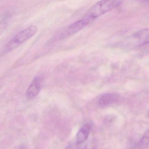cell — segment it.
Instances as JSON below:
<instances>
[{
    "label": "cell",
    "mask_w": 149,
    "mask_h": 149,
    "mask_svg": "<svg viewBox=\"0 0 149 149\" xmlns=\"http://www.w3.org/2000/svg\"><path fill=\"white\" fill-rule=\"evenodd\" d=\"M122 0H101L91 7L84 15L90 23L118 7Z\"/></svg>",
    "instance_id": "obj_1"
},
{
    "label": "cell",
    "mask_w": 149,
    "mask_h": 149,
    "mask_svg": "<svg viewBox=\"0 0 149 149\" xmlns=\"http://www.w3.org/2000/svg\"><path fill=\"white\" fill-rule=\"evenodd\" d=\"M38 28L35 25H31L16 34L3 47L2 54H6L29 40L37 32Z\"/></svg>",
    "instance_id": "obj_2"
},
{
    "label": "cell",
    "mask_w": 149,
    "mask_h": 149,
    "mask_svg": "<svg viewBox=\"0 0 149 149\" xmlns=\"http://www.w3.org/2000/svg\"><path fill=\"white\" fill-rule=\"evenodd\" d=\"M90 24L86 18L84 17H82L78 21L70 24L66 29H65L59 36L58 38L59 39H64L78 33Z\"/></svg>",
    "instance_id": "obj_3"
},
{
    "label": "cell",
    "mask_w": 149,
    "mask_h": 149,
    "mask_svg": "<svg viewBox=\"0 0 149 149\" xmlns=\"http://www.w3.org/2000/svg\"><path fill=\"white\" fill-rule=\"evenodd\" d=\"M149 43V29L139 31L126 40V44L135 46H141Z\"/></svg>",
    "instance_id": "obj_4"
},
{
    "label": "cell",
    "mask_w": 149,
    "mask_h": 149,
    "mask_svg": "<svg viewBox=\"0 0 149 149\" xmlns=\"http://www.w3.org/2000/svg\"><path fill=\"white\" fill-rule=\"evenodd\" d=\"M42 80L39 77L34 78L26 91V97L29 100L34 99L39 93L41 88Z\"/></svg>",
    "instance_id": "obj_5"
},
{
    "label": "cell",
    "mask_w": 149,
    "mask_h": 149,
    "mask_svg": "<svg viewBox=\"0 0 149 149\" xmlns=\"http://www.w3.org/2000/svg\"><path fill=\"white\" fill-rule=\"evenodd\" d=\"M120 98L118 95L106 93L101 95L98 100V104L100 107H105L118 101Z\"/></svg>",
    "instance_id": "obj_6"
},
{
    "label": "cell",
    "mask_w": 149,
    "mask_h": 149,
    "mask_svg": "<svg viewBox=\"0 0 149 149\" xmlns=\"http://www.w3.org/2000/svg\"><path fill=\"white\" fill-rule=\"evenodd\" d=\"M90 126L88 124L83 125L79 130L76 135V142L78 145L85 142L89 136Z\"/></svg>",
    "instance_id": "obj_7"
},
{
    "label": "cell",
    "mask_w": 149,
    "mask_h": 149,
    "mask_svg": "<svg viewBox=\"0 0 149 149\" xmlns=\"http://www.w3.org/2000/svg\"><path fill=\"white\" fill-rule=\"evenodd\" d=\"M149 147V129L146 130L136 146L138 149H146Z\"/></svg>",
    "instance_id": "obj_8"
},
{
    "label": "cell",
    "mask_w": 149,
    "mask_h": 149,
    "mask_svg": "<svg viewBox=\"0 0 149 149\" xmlns=\"http://www.w3.org/2000/svg\"><path fill=\"white\" fill-rule=\"evenodd\" d=\"M78 145V144L76 142H75L71 143L67 145L66 149H79Z\"/></svg>",
    "instance_id": "obj_9"
},
{
    "label": "cell",
    "mask_w": 149,
    "mask_h": 149,
    "mask_svg": "<svg viewBox=\"0 0 149 149\" xmlns=\"http://www.w3.org/2000/svg\"><path fill=\"white\" fill-rule=\"evenodd\" d=\"M142 1H149V0H142Z\"/></svg>",
    "instance_id": "obj_10"
}]
</instances>
